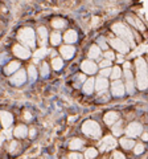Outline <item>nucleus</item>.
Here are the masks:
<instances>
[{"label":"nucleus","mask_w":148,"mask_h":159,"mask_svg":"<svg viewBox=\"0 0 148 159\" xmlns=\"http://www.w3.org/2000/svg\"><path fill=\"white\" fill-rule=\"evenodd\" d=\"M136 82L140 90L147 89V64L144 58L136 60Z\"/></svg>","instance_id":"obj_1"},{"label":"nucleus","mask_w":148,"mask_h":159,"mask_svg":"<svg viewBox=\"0 0 148 159\" xmlns=\"http://www.w3.org/2000/svg\"><path fill=\"white\" fill-rule=\"evenodd\" d=\"M112 31L115 32V34H118L120 37V40H123L124 43H128L134 46V36H132V32L130 31V28L126 27L124 24L122 23H117L112 25Z\"/></svg>","instance_id":"obj_2"},{"label":"nucleus","mask_w":148,"mask_h":159,"mask_svg":"<svg viewBox=\"0 0 148 159\" xmlns=\"http://www.w3.org/2000/svg\"><path fill=\"white\" fill-rule=\"evenodd\" d=\"M19 40L21 41L24 45L29 46V48H34L36 45V37H34V32L32 28H24L19 32Z\"/></svg>","instance_id":"obj_3"},{"label":"nucleus","mask_w":148,"mask_h":159,"mask_svg":"<svg viewBox=\"0 0 148 159\" xmlns=\"http://www.w3.org/2000/svg\"><path fill=\"white\" fill-rule=\"evenodd\" d=\"M82 131L86 135L91 136V138H99L101 136V127L94 121H87V122L83 123L82 126Z\"/></svg>","instance_id":"obj_4"},{"label":"nucleus","mask_w":148,"mask_h":159,"mask_svg":"<svg viewBox=\"0 0 148 159\" xmlns=\"http://www.w3.org/2000/svg\"><path fill=\"white\" fill-rule=\"evenodd\" d=\"M141 131H143V127H141V125L138 123V122L130 123V125L127 126V129H126V134L128 136H131V138H135V136L140 135Z\"/></svg>","instance_id":"obj_5"},{"label":"nucleus","mask_w":148,"mask_h":159,"mask_svg":"<svg viewBox=\"0 0 148 159\" xmlns=\"http://www.w3.org/2000/svg\"><path fill=\"white\" fill-rule=\"evenodd\" d=\"M99 145H101V151H108V150H111V148H114L115 146H117V141H115L114 136L107 135V136H105V138L102 139Z\"/></svg>","instance_id":"obj_6"},{"label":"nucleus","mask_w":148,"mask_h":159,"mask_svg":"<svg viewBox=\"0 0 148 159\" xmlns=\"http://www.w3.org/2000/svg\"><path fill=\"white\" fill-rule=\"evenodd\" d=\"M111 92H112V95H115V97H122V95H124L126 90H124L123 82L119 81V80H115L111 85Z\"/></svg>","instance_id":"obj_7"},{"label":"nucleus","mask_w":148,"mask_h":159,"mask_svg":"<svg viewBox=\"0 0 148 159\" xmlns=\"http://www.w3.org/2000/svg\"><path fill=\"white\" fill-rule=\"evenodd\" d=\"M110 44H111L112 48H115V49H117L118 52H120V53H127L128 52V45L120 39H111Z\"/></svg>","instance_id":"obj_8"},{"label":"nucleus","mask_w":148,"mask_h":159,"mask_svg":"<svg viewBox=\"0 0 148 159\" xmlns=\"http://www.w3.org/2000/svg\"><path fill=\"white\" fill-rule=\"evenodd\" d=\"M13 53L19 58H29L31 57V50L22 45H19V44L13 46Z\"/></svg>","instance_id":"obj_9"},{"label":"nucleus","mask_w":148,"mask_h":159,"mask_svg":"<svg viewBox=\"0 0 148 159\" xmlns=\"http://www.w3.org/2000/svg\"><path fill=\"white\" fill-rule=\"evenodd\" d=\"M81 68L83 73H87V74H94L96 72V69H98V66L95 65L94 61H91V60H86V61H83L81 64Z\"/></svg>","instance_id":"obj_10"},{"label":"nucleus","mask_w":148,"mask_h":159,"mask_svg":"<svg viewBox=\"0 0 148 159\" xmlns=\"http://www.w3.org/2000/svg\"><path fill=\"white\" fill-rule=\"evenodd\" d=\"M25 81H27V74H25V72L22 70V69H20V70L11 78V82L13 85H16V86H20V85H22Z\"/></svg>","instance_id":"obj_11"},{"label":"nucleus","mask_w":148,"mask_h":159,"mask_svg":"<svg viewBox=\"0 0 148 159\" xmlns=\"http://www.w3.org/2000/svg\"><path fill=\"white\" fill-rule=\"evenodd\" d=\"M0 121H1V125L5 129H8V127H11L12 122H13V117L8 111H0Z\"/></svg>","instance_id":"obj_12"},{"label":"nucleus","mask_w":148,"mask_h":159,"mask_svg":"<svg viewBox=\"0 0 148 159\" xmlns=\"http://www.w3.org/2000/svg\"><path fill=\"white\" fill-rule=\"evenodd\" d=\"M94 88H95V90L99 92V93H103V92H106V90H107V88H108V81L106 78H103V77L96 78L95 84H94Z\"/></svg>","instance_id":"obj_13"},{"label":"nucleus","mask_w":148,"mask_h":159,"mask_svg":"<svg viewBox=\"0 0 148 159\" xmlns=\"http://www.w3.org/2000/svg\"><path fill=\"white\" fill-rule=\"evenodd\" d=\"M60 52H61V55H62L64 58H72V57L74 56V53H75V48H73V46H70V45H65V46H62L60 49Z\"/></svg>","instance_id":"obj_14"},{"label":"nucleus","mask_w":148,"mask_h":159,"mask_svg":"<svg viewBox=\"0 0 148 159\" xmlns=\"http://www.w3.org/2000/svg\"><path fill=\"white\" fill-rule=\"evenodd\" d=\"M94 78H89L86 80L85 82H83V92H85L86 94H91L93 92H94Z\"/></svg>","instance_id":"obj_15"},{"label":"nucleus","mask_w":148,"mask_h":159,"mask_svg":"<svg viewBox=\"0 0 148 159\" xmlns=\"http://www.w3.org/2000/svg\"><path fill=\"white\" fill-rule=\"evenodd\" d=\"M64 39H65L66 43H69V44H73V43H75L77 40H78V34H77V32L75 31H67L66 33H65V36H64Z\"/></svg>","instance_id":"obj_16"},{"label":"nucleus","mask_w":148,"mask_h":159,"mask_svg":"<svg viewBox=\"0 0 148 159\" xmlns=\"http://www.w3.org/2000/svg\"><path fill=\"white\" fill-rule=\"evenodd\" d=\"M118 113H115V111H108L107 114L105 116V122L107 123V125H112V123H115L118 121Z\"/></svg>","instance_id":"obj_17"},{"label":"nucleus","mask_w":148,"mask_h":159,"mask_svg":"<svg viewBox=\"0 0 148 159\" xmlns=\"http://www.w3.org/2000/svg\"><path fill=\"white\" fill-rule=\"evenodd\" d=\"M37 32H38V40H40V44H41V45H45V44H46V40H48V31H46V28L40 27Z\"/></svg>","instance_id":"obj_18"},{"label":"nucleus","mask_w":148,"mask_h":159,"mask_svg":"<svg viewBox=\"0 0 148 159\" xmlns=\"http://www.w3.org/2000/svg\"><path fill=\"white\" fill-rule=\"evenodd\" d=\"M27 134H28V129L24 125H20L15 129V136H17V138H25Z\"/></svg>","instance_id":"obj_19"},{"label":"nucleus","mask_w":148,"mask_h":159,"mask_svg":"<svg viewBox=\"0 0 148 159\" xmlns=\"http://www.w3.org/2000/svg\"><path fill=\"white\" fill-rule=\"evenodd\" d=\"M101 56V48L98 45H91L89 50V58H98V57Z\"/></svg>","instance_id":"obj_20"},{"label":"nucleus","mask_w":148,"mask_h":159,"mask_svg":"<svg viewBox=\"0 0 148 159\" xmlns=\"http://www.w3.org/2000/svg\"><path fill=\"white\" fill-rule=\"evenodd\" d=\"M120 145L123 148H126V150H130V148H132L135 146V142L132 141V139L130 138H122L120 139Z\"/></svg>","instance_id":"obj_21"},{"label":"nucleus","mask_w":148,"mask_h":159,"mask_svg":"<svg viewBox=\"0 0 148 159\" xmlns=\"http://www.w3.org/2000/svg\"><path fill=\"white\" fill-rule=\"evenodd\" d=\"M19 68H20L19 62L17 61H12V62H9V65H7V68H5V73H7V74H12V73L16 72Z\"/></svg>","instance_id":"obj_22"},{"label":"nucleus","mask_w":148,"mask_h":159,"mask_svg":"<svg viewBox=\"0 0 148 159\" xmlns=\"http://www.w3.org/2000/svg\"><path fill=\"white\" fill-rule=\"evenodd\" d=\"M83 146V142L81 141V139H78V138H74L70 141V145H69V147L72 148V150H79Z\"/></svg>","instance_id":"obj_23"},{"label":"nucleus","mask_w":148,"mask_h":159,"mask_svg":"<svg viewBox=\"0 0 148 159\" xmlns=\"http://www.w3.org/2000/svg\"><path fill=\"white\" fill-rule=\"evenodd\" d=\"M112 133H114L115 136L120 135L122 133H123V127H122V122H120V121H117V122H115V125L112 126Z\"/></svg>","instance_id":"obj_24"},{"label":"nucleus","mask_w":148,"mask_h":159,"mask_svg":"<svg viewBox=\"0 0 148 159\" xmlns=\"http://www.w3.org/2000/svg\"><path fill=\"white\" fill-rule=\"evenodd\" d=\"M128 21H130L131 24H134L136 28H139V29H144L143 23H141V21H140L138 17H132V16H128Z\"/></svg>","instance_id":"obj_25"},{"label":"nucleus","mask_w":148,"mask_h":159,"mask_svg":"<svg viewBox=\"0 0 148 159\" xmlns=\"http://www.w3.org/2000/svg\"><path fill=\"white\" fill-rule=\"evenodd\" d=\"M66 25V21L64 20V19H54L52 21V27L57 28V29H60V28H64Z\"/></svg>","instance_id":"obj_26"},{"label":"nucleus","mask_w":148,"mask_h":159,"mask_svg":"<svg viewBox=\"0 0 148 159\" xmlns=\"http://www.w3.org/2000/svg\"><path fill=\"white\" fill-rule=\"evenodd\" d=\"M52 66H53V69H56V70H60V69H62V66H64L62 58H58V57H56V58L52 61Z\"/></svg>","instance_id":"obj_27"},{"label":"nucleus","mask_w":148,"mask_h":159,"mask_svg":"<svg viewBox=\"0 0 148 159\" xmlns=\"http://www.w3.org/2000/svg\"><path fill=\"white\" fill-rule=\"evenodd\" d=\"M61 40H62V36L58 33V32H56V33H52V37H50V41H52L53 45H58L61 43Z\"/></svg>","instance_id":"obj_28"},{"label":"nucleus","mask_w":148,"mask_h":159,"mask_svg":"<svg viewBox=\"0 0 148 159\" xmlns=\"http://www.w3.org/2000/svg\"><path fill=\"white\" fill-rule=\"evenodd\" d=\"M46 48H40V49H37L36 52H34V60L38 61V58H43V57L46 55Z\"/></svg>","instance_id":"obj_29"},{"label":"nucleus","mask_w":148,"mask_h":159,"mask_svg":"<svg viewBox=\"0 0 148 159\" xmlns=\"http://www.w3.org/2000/svg\"><path fill=\"white\" fill-rule=\"evenodd\" d=\"M126 88H124V90H127L128 94H132L134 90H135V86H134V80H126Z\"/></svg>","instance_id":"obj_30"},{"label":"nucleus","mask_w":148,"mask_h":159,"mask_svg":"<svg viewBox=\"0 0 148 159\" xmlns=\"http://www.w3.org/2000/svg\"><path fill=\"white\" fill-rule=\"evenodd\" d=\"M96 155H98V152H96V150L95 148H87L86 150V154H85V157H86V159H94Z\"/></svg>","instance_id":"obj_31"},{"label":"nucleus","mask_w":148,"mask_h":159,"mask_svg":"<svg viewBox=\"0 0 148 159\" xmlns=\"http://www.w3.org/2000/svg\"><path fill=\"white\" fill-rule=\"evenodd\" d=\"M28 74H29V80L32 82L34 81V80L37 78V72H36V68L34 66H29L28 68Z\"/></svg>","instance_id":"obj_32"},{"label":"nucleus","mask_w":148,"mask_h":159,"mask_svg":"<svg viewBox=\"0 0 148 159\" xmlns=\"http://www.w3.org/2000/svg\"><path fill=\"white\" fill-rule=\"evenodd\" d=\"M111 78L112 80H118L119 77H120V74H122V72H120V68L119 66H115V68H112V70H111Z\"/></svg>","instance_id":"obj_33"},{"label":"nucleus","mask_w":148,"mask_h":159,"mask_svg":"<svg viewBox=\"0 0 148 159\" xmlns=\"http://www.w3.org/2000/svg\"><path fill=\"white\" fill-rule=\"evenodd\" d=\"M48 74H49V66H48V64H43V66H41V76L43 77H48Z\"/></svg>","instance_id":"obj_34"},{"label":"nucleus","mask_w":148,"mask_h":159,"mask_svg":"<svg viewBox=\"0 0 148 159\" xmlns=\"http://www.w3.org/2000/svg\"><path fill=\"white\" fill-rule=\"evenodd\" d=\"M143 151H144V146L141 145V143H139V145H136V146H135V147H134V152H135V154H136V155L141 154V152H143Z\"/></svg>","instance_id":"obj_35"},{"label":"nucleus","mask_w":148,"mask_h":159,"mask_svg":"<svg viewBox=\"0 0 148 159\" xmlns=\"http://www.w3.org/2000/svg\"><path fill=\"white\" fill-rule=\"evenodd\" d=\"M98 44H99V48H102V49H107V43L105 41L103 37H99Z\"/></svg>","instance_id":"obj_36"},{"label":"nucleus","mask_w":148,"mask_h":159,"mask_svg":"<svg viewBox=\"0 0 148 159\" xmlns=\"http://www.w3.org/2000/svg\"><path fill=\"white\" fill-rule=\"evenodd\" d=\"M17 147H19V143H17V142H11V145H9L8 150H9V152H15Z\"/></svg>","instance_id":"obj_37"},{"label":"nucleus","mask_w":148,"mask_h":159,"mask_svg":"<svg viewBox=\"0 0 148 159\" xmlns=\"http://www.w3.org/2000/svg\"><path fill=\"white\" fill-rule=\"evenodd\" d=\"M110 73H111V69H107V68H106V69H102V70H101V77L106 78L108 74H110Z\"/></svg>","instance_id":"obj_38"},{"label":"nucleus","mask_w":148,"mask_h":159,"mask_svg":"<svg viewBox=\"0 0 148 159\" xmlns=\"http://www.w3.org/2000/svg\"><path fill=\"white\" fill-rule=\"evenodd\" d=\"M112 159H126V158H124V155L122 154V152L115 151V152H114V155H112Z\"/></svg>","instance_id":"obj_39"},{"label":"nucleus","mask_w":148,"mask_h":159,"mask_svg":"<svg viewBox=\"0 0 148 159\" xmlns=\"http://www.w3.org/2000/svg\"><path fill=\"white\" fill-rule=\"evenodd\" d=\"M124 78L126 80H132V73L130 69H124Z\"/></svg>","instance_id":"obj_40"},{"label":"nucleus","mask_w":148,"mask_h":159,"mask_svg":"<svg viewBox=\"0 0 148 159\" xmlns=\"http://www.w3.org/2000/svg\"><path fill=\"white\" fill-rule=\"evenodd\" d=\"M111 65V61H110V60H103V61H102L101 62V68H108V66H110Z\"/></svg>","instance_id":"obj_41"},{"label":"nucleus","mask_w":148,"mask_h":159,"mask_svg":"<svg viewBox=\"0 0 148 159\" xmlns=\"http://www.w3.org/2000/svg\"><path fill=\"white\" fill-rule=\"evenodd\" d=\"M7 60H8V55H7V53H1V55H0V65H1V64H4Z\"/></svg>","instance_id":"obj_42"},{"label":"nucleus","mask_w":148,"mask_h":159,"mask_svg":"<svg viewBox=\"0 0 148 159\" xmlns=\"http://www.w3.org/2000/svg\"><path fill=\"white\" fill-rule=\"evenodd\" d=\"M69 159H82V155L77 154V152H73V154L69 155Z\"/></svg>","instance_id":"obj_43"},{"label":"nucleus","mask_w":148,"mask_h":159,"mask_svg":"<svg viewBox=\"0 0 148 159\" xmlns=\"http://www.w3.org/2000/svg\"><path fill=\"white\" fill-rule=\"evenodd\" d=\"M105 57L111 61V60H114V53H112V52H106L105 53Z\"/></svg>","instance_id":"obj_44"},{"label":"nucleus","mask_w":148,"mask_h":159,"mask_svg":"<svg viewBox=\"0 0 148 159\" xmlns=\"http://www.w3.org/2000/svg\"><path fill=\"white\" fill-rule=\"evenodd\" d=\"M123 68L124 69H130L131 68V64L130 62H123Z\"/></svg>","instance_id":"obj_45"},{"label":"nucleus","mask_w":148,"mask_h":159,"mask_svg":"<svg viewBox=\"0 0 148 159\" xmlns=\"http://www.w3.org/2000/svg\"><path fill=\"white\" fill-rule=\"evenodd\" d=\"M29 134H31V136H34V135H36V130H34V129H32L31 131H29Z\"/></svg>","instance_id":"obj_46"},{"label":"nucleus","mask_w":148,"mask_h":159,"mask_svg":"<svg viewBox=\"0 0 148 159\" xmlns=\"http://www.w3.org/2000/svg\"><path fill=\"white\" fill-rule=\"evenodd\" d=\"M78 78H79V81H85V80H86V78H85V76H79Z\"/></svg>","instance_id":"obj_47"},{"label":"nucleus","mask_w":148,"mask_h":159,"mask_svg":"<svg viewBox=\"0 0 148 159\" xmlns=\"http://www.w3.org/2000/svg\"><path fill=\"white\" fill-rule=\"evenodd\" d=\"M148 139V135L147 134H143V141H147Z\"/></svg>","instance_id":"obj_48"},{"label":"nucleus","mask_w":148,"mask_h":159,"mask_svg":"<svg viewBox=\"0 0 148 159\" xmlns=\"http://www.w3.org/2000/svg\"><path fill=\"white\" fill-rule=\"evenodd\" d=\"M118 61H119V62H123V58H122V56L118 57Z\"/></svg>","instance_id":"obj_49"}]
</instances>
